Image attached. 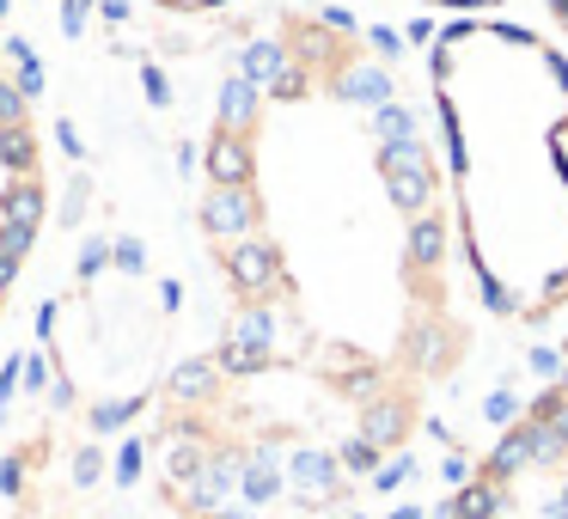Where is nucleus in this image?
<instances>
[{"label": "nucleus", "mask_w": 568, "mask_h": 519, "mask_svg": "<svg viewBox=\"0 0 568 519\" xmlns=\"http://www.w3.org/2000/svg\"><path fill=\"white\" fill-rule=\"evenodd\" d=\"M458 245L495 318L568 299V62L514 26H453L434 50Z\"/></svg>", "instance_id": "f257e3e1"}, {"label": "nucleus", "mask_w": 568, "mask_h": 519, "mask_svg": "<svg viewBox=\"0 0 568 519\" xmlns=\"http://www.w3.org/2000/svg\"><path fill=\"white\" fill-rule=\"evenodd\" d=\"M209 177L214 184H251V141H245V129H214V141H209Z\"/></svg>", "instance_id": "423d86ee"}, {"label": "nucleus", "mask_w": 568, "mask_h": 519, "mask_svg": "<svg viewBox=\"0 0 568 519\" xmlns=\"http://www.w3.org/2000/svg\"><path fill=\"white\" fill-rule=\"evenodd\" d=\"M422 7H440V13H495L507 0H422Z\"/></svg>", "instance_id": "6e6552de"}, {"label": "nucleus", "mask_w": 568, "mask_h": 519, "mask_svg": "<svg viewBox=\"0 0 568 519\" xmlns=\"http://www.w3.org/2000/svg\"><path fill=\"white\" fill-rule=\"evenodd\" d=\"M550 13H556V26L568 31V0H550Z\"/></svg>", "instance_id": "1a4fd4ad"}, {"label": "nucleus", "mask_w": 568, "mask_h": 519, "mask_svg": "<svg viewBox=\"0 0 568 519\" xmlns=\"http://www.w3.org/2000/svg\"><path fill=\"white\" fill-rule=\"evenodd\" d=\"M153 7H165V13H184V19H202V13H221V7H233V0H153Z\"/></svg>", "instance_id": "0eeeda50"}, {"label": "nucleus", "mask_w": 568, "mask_h": 519, "mask_svg": "<svg viewBox=\"0 0 568 519\" xmlns=\"http://www.w3.org/2000/svg\"><path fill=\"white\" fill-rule=\"evenodd\" d=\"M544 465L568 470V367H562V379H556V391H544L538 404L526 409V421L501 440V452L483 465V477L507 489L519 470H544Z\"/></svg>", "instance_id": "f03ea898"}, {"label": "nucleus", "mask_w": 568, "mask_h": 519, "mask_svg": "<svg viewBox=\"0 0 568 519\" xmlns=\"http://www.w3.org/2000/svg\"><path fill=\"white\" fill-rule=\"evenodd\" d=\"M226 275H233V287L245 299H270L275 287H282V257H275V245L239 238V245L226 251Z\"/></svg>", "instance_id": "20e7f679"}, {"label": "nucleus", "mask_w": 568, "mask_h": 519, "mask_svg": "<svg viewBox=\"0 0 568 519\" xmlns=\"http://www.w3.org/2000/svg\"><path fill=\"white\" fill-rule=\"evenodd\" d=\"M209 233L233 238V245L257 233V196H251V184H214L209 190Z\"/></svg>", "instance_id": "39448f33"}, {"label": "nucleus", "mask_w": 568, "mask_h": 519, "mask_svg": "<svg viewBox=\"0 0 568 519\" xmlns=\"http://www.w3.org/2000/svg\"><path fill=\"white\" fill-rule=\"evenodd\" d=\"M379 177L392 190V202L416 221V214H434V190H440V172L422 153V141H385L379 147Z\"/></svg>", "instance_id": "7ed1b4c3"}]
</instances>
